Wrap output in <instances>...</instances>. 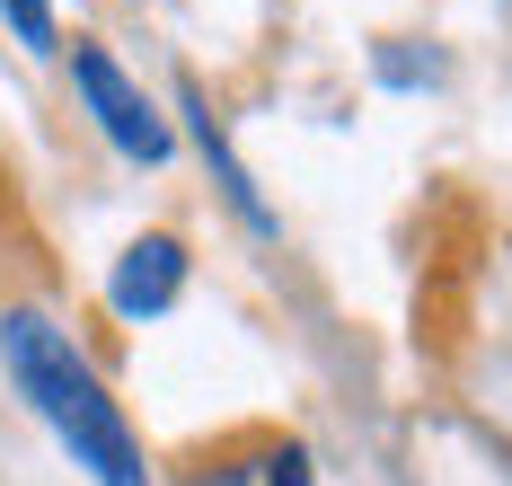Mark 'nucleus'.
<instances>
[{
  "label": "nucleus",
  "instance_id": "nucleus-1",
  "mask_svg": "<svg viewBox=\"0 0 512 486\" xmlns=\"http://www.w3.org/2000/svg\"><path fill=\"white\" fill-rule=\"evenodd\" d=\"M0 372L9 389L45 416V433L71 451V469H89L98 486H151L142 433L124 425L115 389L98 380V363L71 345V327L45 310H0Z\"/></svg>",
  "mask_w": 512,
  "mask_h": 486
},
{
  "label": "nucleus",
  "instance_id": "nucleus-2",
  "mask_svg": "<svg viewBox=\"0 0 512 486\" xmlns=\"http://www.w3.org/2000/svg\"><path fill=\"white\" fill-rule=\"evenodd\" d=\"M71 89H80V107L98 115V133L124 151V160H142V168H159L168 151H177V133H168V115L124 80V62L106 54V45H71Z\"/></svg>",
  "mask_w": 512,
  "mask_h": 486
},
{
  "label": "nucleus",
  "instance_id": "nucleus-3",
  "mask_svg": "<svg viewBox=\"0 0 512 486\" xmlns=\"http://www.w3.org/2000/svg\"><path fill=\"white\" fill-rule=\"evenodd\" d=\"M186 239L177 230H142L124 257H115V274H106V310L124 327H142V319H159V310H177V292H186Z\"/></svg>",
  "mask_w": 512,
  "mask_h": 486
},
{
  "label": "nucleus",
  "instance_id": "nucleus-4",
  "mask_svg": "<svg viewBox=\"0 0 512 486\" xmlns=\"http://www.w3.org/2000/svg\"><path fill=\"white\" fill-rule=\"evenodd\" d=\"M177 107H186V133H195V151H204L212 186H221V204H230V213L248 221L256 239H283V221L265 213V195H256V177H248V168H239V151H230V133H221V115L204 107V89H195V80L177 89Z\"/></svg>",
  "mask_w": 512,
  "mask_h": 486
},
{
  "label": "nucleus",
  "instance_id": "nucleus-5",
  "mask_svg": "<svg viewBox=\"0 0 512 486\" xmlns=\"http://www.w3.org/2000/svg\"><path fill=\"white\" fill-rule=\"evenodd\" d=\"M371 71H380L389 89H433V80H442V54H415V36H389V45L371 54Z\"/></svg>",
  "mask_w": 512,
  "mask_h": 486
},
{
  "label": "nucleus",
  "instance_id": "nucleus-6",
  "mask_svg": "<svg viewBox=\"0 0 512 486\" xmlns=\"http://www.w3.org/2000/svg\"><path fill=\"white\" fill-rule=\"evenodd\" d=\"M256 486H318L309 442H265V451H256Z\"/></svg>",
  "mask_w": 512,
  "mask_h": 486
},
{
  "label": "nucleus",
  "instance_id": "nucleus-7",
  "mask_svg": "<svg viewBox=\"0 0 512 486\" xmlns=\"http://www.w3.org/2000/svg\"><path fill=\"white\" fill-rule=\"evenodd\" d=\"M0 18H9V36L27 45V54H53L62 36H53V0H0Z\"/></svg>",
  "mask_w": 512,
  "mask_h": 486
}]
</instances>
